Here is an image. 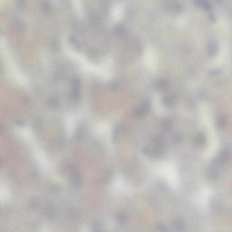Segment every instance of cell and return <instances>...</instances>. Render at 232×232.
Here are the masks:
<instances>
[{"instance_id": "52a82bcc", "label": "cell", "mask_w": 232, "mask_h": 232, "mask_svg": "<svg viewBox=\"0 0 232 232\" xmlns=\"http://www.w3.org/2000/svg\"><path fill=\"white\" fill-rule=\"evenodd\" d=\"M209 204L212 209L217 212H220L223 209V206L220 202L217 201L213 198L209 200Z\"/></svg>"}, {"instance_id": "ffe728a7", "label": "cell", "mask_w": 232, "mask_h": 232, "mask_svg": "<svg viewBox=\"0 0 232 232\" xmlns=\"http://www.w3.org/2000/svg\"><path fill=\"white\" fill-rule=\"evenodd\" d=\"M157 227L159 232H170V229L163 224H158Z\"/></svg>"}, {"instance_id": "4316f807", "label": "cell", "mask_w": 232, "mask_h": 232, "mask_svg": "<svg viewBox=\"0 0 232 232\" xmlns=\"http://www.w3.org/2000/svg\"><path fill=\"white\" fill-rule=\"evenodd\" d=\"M208 18L209 21L211 22H215L216 21V17L214 14L211 13L208 16Z\"/></svg>"}, {"instance_id": "ac0fdd59", "label": "cell", "mask_w": 232, "mask_h": 232, "mask_svg": "<svg viewBox=\"0 0 232 232\" xmlns=\"http://www.w3.org/2000/svg\"><path fill=\"white\" fill-rule=\"evenodd\" d=\"M85 134V131L83 127H80L78 128L76 132V135L78 138H83Z\"/></svg>"}, {"instance_id": "cb8c5ba5", "label": "cell", "mask_w": 232, "mask_h": 232, "mask_svg": "<svg viewBox=\"0 0 232 232\" xmlns=\"http://www.w3.org/2000/svg\"><path fill=\"white\" fill-rule=\"evenodd\" d=\"M221 72L220 70L218 69H213L209 70L208 72V74L209 76H217L220 75Z\"/></svg>"}, {"instance_id": "44dd1931", "label": "cell", "mask_w": 232, "mask_h": 232, "mask_svg": "<svg viewBox=\"0 0 232 232\" xmlns=\"http://www.w3.org/2000/svg\"><path fill=\"white\" fill-rule=\"evenodd\" d=\"M49 104L52 108H55L59 106L60 102H59V100L57 98H52L50 100Z\"/></svg>"}, {"instance_id": "9a60e30c", "label": "cell", "mask_w": 232, "mask_h": 232, "mask_svg": "<svg viewBox=\"0 0 232 232\" xmlns=\"http://www.w3.org/2000/svg\"><path fill=\"white\" fill-rule=\"evenodd\" d=\"M89 20L90 23H91L92 25H97L100 21L99 18L98 17V16L96 15L95 14L93 13L90 15L89 18Z\"/></svg>"}, {"instance_id": "3957f363", "label": "cell", "mask_w": 232, "mask_h": 232, "mask_svg": "<svg viewBox=\"0 0 232 232\" xmlns=\"http://www.w3.org/2000/svg\"><path fill=\"white\" fill-rule=\"evenodd\" d=\"M176 97L173 94L166 96L162 99L163 104L167 107H172L176 103Z\"/></svg>"}, {"instance_id": "2e32d148", "label": "cell", "mask_w": 232, "mask_h": 232, "mask_svg": "<svg viewBox=\"0 0 232 232\" xmlns=\"http://www.w3.org/2000/svg\"><path fill=\"white\" fill-rule=\"evenodd\" d=\"M143 152L145 156L148 157H152L154 156L153 148L149 147H145L143 148Z\"/></svg>"}, {"instance_id": "7402d4cb", "label": "cell", "mask_w": 232, "mask_h": 232, "mask_svg": "<svg viewBox=\"0 0 232 232\" xmlns=\"http://www.w3.org/2000/svg\"><path fill=\"white\" fill-rule=\"evenodd\" d=\"M71 97L75 100H78L80 98V93L78 89H73L71 92Z\"/></svg>"}, {"instance_id": "e0dca14e", "label": "cell", "mask_w": 232, "mask_h": 232, "mask_svg": "<svg viewBox=\"0 0 232 232\" xmlns=\"http://www.w3.org/2000/svg\"><path fill=\"white\" fill-rule=\"evenodd\" d=\"M115 33L118 36H121L124 34L125 32V30L124 27L121 25L117 26L114 29Z\"/></svg>"}, {"instance_id": "ba28073f", "label": "cell", "mask_w": 232, "mask_h": 232, "mask_svg": "<svg viewBox=\"0 0 232 232\" xmlns=\"http://www.w3.org/2000/svg\"><path fill=\"white\" fill-rule=\"evenodd\" d=\"M207 177L208 179L212 181H215L218 177V171L215 167H211L209 169L207 173Z\"/></svg>"}, {"instance_id": "d6986e66", "label": "cell", "mask_w": 232, "mask_h": 232, "mask_svg": "<svg viewBox=\"0 0 232 232\" xmlns=\"http://www.w3.org/2000/svg\"><path fill=\"white\" fill-rule=\"evenodd\" d=\"M145 113V111L143 110L141 107H139L136 108L134 111V114L138 118L143 117Z\"/></svg>"}, {"instance_id": "8fae6325", "label": "cell", "mask_w": 232, "mask_h": 232, "mask_svg": "<svg viewBox=\"0 0 232 232\" xmlns=\"http://www.w3.org/2000/svg\"><path fill=\"white\" fill-rule=\"evenodd\" d=\"M141 107L143 109L145 113L148 112L151 109V102L149 100H145L141 103Z\"/></svg>"}, {"instance_id": "7c38bea8", "label": "cell", "mask_w": 232, "mask_h": 232, "mask_svg": "<svg viewBox=\"0 0 232 232\" xmlns=\"http://www.w3.org/2000/svg\"><path fill=\"white\" fill-rule=\"evenodd\" d=\"M157 87L161 91H165L168 87L167 82L165 80H161L157 83Z\"/></svg>"}, {"instance_id": "5bb4252c", "label": "cell", "mask_w": 232, "mask_h": 232, "mask_svg": "<svg viewBox=\"0 0 232 232\" xmlns=\"http://www.w3.org/2000/svg\"><path fill=\"white\" fill-rule=\"evenodd\" d=\"M72 179L74 185L78 186L80 185V177L76 171H74V172L73 173L72 175Z\"/></svg>"}, {"instance_id": "83f0119b", "label": "cell", "mask_w": 232, "mask_h": 232, "mask_svg": "<svg viewBox=\"0 0 232 232\" xmlns=\"http://www.w3.org/2000/svg\"><path fill=\"white\" fill-rule=\"evenodd\" d=\"M182 137L181 136V135H179V134H177L173 136V140L175 142H176V143H179V141H181V140Z\"/></svg>"}, {"instance_id": "8992f818", "label": "cell", "mask_w": 232, "mask_h": 232, "mask_svg": "<svg viewBox=\"0 0 232 232\" xmlns=\"http://www.w3.org/2000/svg\"><path fill=\"white\" fill-rule=\"evenodd\" d=\"M194 3L197 7H203L204 9L207 10H211L213 8L211 3L208 1L197 0L195 1Z\"/></svg>"}, {"instance_id": "30bf717a", "label": "cell", "mask_w": 232, "mask_h": 232, "mask_svg": "<svg viewBox=\"0 0 232 232\" xmlns=\"http://www.w3.org/2000/svg\"><path fill=\"white\" fill-rule=\"evenodd\" d=\"M195 143L198 145H202L206 142V138L203 134H198L194 140Z\"/></svg>"}, {"instance_id": "f1b7e54d", "label": "cell", "mask_w": 232, "mask_h": 232, "mask_svg": "<svg viewBox=\"0 0 232 232\" xmlns=\"http://www.w3.org/2000/svg\"><path fill=\"white\" fill-rule=\"evenodd\" d=\"M118 132H119V129L118 127H116L115 128L114 130V140H116L117 139V136H118Z\"/></svg>"}, {"instance_id": "9c48e42d", "label": "cell", "mask_w": 232, "mask_h": 232, "mask_svg": "<svg viewBox=\"0 0 232 232\" xmlns=\"http://www.w3.org/2000/svg\"><path fill=\"white\" fill-rule=\"evenodd\" d=\"M161 127L163 130L167 131L169 130L171 125V123L170 120L168 118H163L161 121Z\"/></svg>"}, {"instance_id": "277c9868", "label": "cell", "mask_w": 232, "mask_h": 232, "mask_svg": "<svg viewBox=\"0 0 232 232\" xmlns=\"http://www.w3.org/2000/svg\"><path fill=\"white\" fill-rule=\"evenodd\" d=\"M230 153L229 150L227 149H224L220 153L218 161L219 163L222 164H226L228 163L230 158Z\"/></svg>"}, {"instance_id": "4fadbf2b", "label": "cell", "mask_w": 232, "mask_h": 232, "mask_svg": "<svg viewBox=\"0 0 232 232\" xmlns=\"http://www.w3.org/2000/svg\"><path fill=\"white\" fill-rule=\"evenodd\" d=\"M165 148L164 147H155L153 148L154 156L160 157L164 153Z\"/></svg>"}, {"instance_id": "6da1fadb", "label": "cell", "mask_w": 232, "mask_h": 232, "mask_svg": "<svg viewBox=\"0 0 232 232\" xmlns=\"http://www.w3.org/2000/svg\"><path fill=\"white\" fill-rule=\"evenodd\" d=\"M152 141L155 147H164L166 142V138L163 135L157 134L152 138Z\"/></svg>"}, {"instance_id": "7a4b0ae2", "label": "cell", "mask_w": 232, "mask_h": 232, "mask_svg": "<svg viewBox=\"0 0 232 232\" xmlns=\"http://www.w3.org/2000/svg\"><path fill=\"white\" fill-rule=\"evenodd\" d=\"M173 228L175 232H183L186 229V224L180 218L175 219L173 222Z\"/></svg>"}, {"instance_id": "603a6c76", "label": "cell", "mask_w": 232, "mask_h": 232, "mask_svg": "<svg viewBox=\"0 0 232 232\" xmlns=\"http://www.w3.org/2000/svg\"><path fill=\"white\" fill-rule=\"evenodd\" d=\"M72 84L73 89H78L81 84L80 80L78 78H75L73 80Z\"/></svg>"}, {"instance_id": "d4e9b609", "label": "cell", "mask_w": 232, "mask_h": 232, "mask_svg": "<svg viewBox=\"0 0 232 232\" xmlns=\"http://www.w3.org/2000/svg\"><path fill=\"white\" fill-rule=\"evenodd\" d=\"M226 124V120L225 118L221 117L218 119L217 121V125L220 127H224Z\"/></svg>"}, {"instance_id": "484cf974", "label": "cell", "mask_w": 232, "mask_h": 232, "mask_svg": "<svg viewBox=\"0 0 232 232\" xmlns=\"http://www.w3.org/2000/svg\"><path fill=\"white\" fill-rule=\"evenodd\" d=\"M183 7L179 3L175 2V3L174 7V11L177 13H180L182 11Z\"/></svg>"}, {"instance_id": "5b68a950", "label": "cell", "mask_w": 232, "mask_h": 232, "mask_svg": "<svg viewBox=\"0 0 232 232\" xmlns=\"http://www.w3.org/2000/svg\"><path fill=\"white\" fill-rule=\"evenodd\" d=\"M207 50L208 54L211 56H215L218 54L219 46L215 42H211L208 44Z\"/></svg>"}, {"instance_id": "f546056e", "label": "cell", "mask_w": 232, "mask_h": 232, "mask_svg": "<svg viewBox=\"0 0 232 232\" xmlns=\"http://www.w3.org/2000/svg\"><path fill=\"white\" fill-rule=\"evenodd\" d=\"M201 95L203 96V97H205L206 95V93L205 92V91L204 90H203L201 93Z\"/></svg>"}]
</instances>
